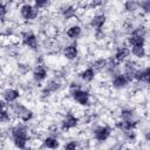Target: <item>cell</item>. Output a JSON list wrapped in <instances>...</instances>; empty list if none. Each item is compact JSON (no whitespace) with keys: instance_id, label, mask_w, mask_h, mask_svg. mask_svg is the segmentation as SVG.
I'll use <instances>...</instances> for the list:
<instances>
[{"instance_id":"obj_14","label":"cell","mask_w":150,"mask_h":150,"mask_svg":"<svg viewBox=\"0 0 150 150\" xmlns=\"http://www.w3.org/2000/svg\"><path fill=\"white\" fill-rule=\"evenodd\" d=\"M47 75H48V70L43 64H38L33 70V80L38 83L43 82L47 79Z\"/></svg>"},{"instance_id":"obj_21","label":"cell","mask_w":150,"mask_h":150,"mask_svg":"<svg viewBox=\"0 0 150 150\" xmlns=\"http://www.w3.org/2000/svg\"><path fill=\"white\" fill-rule=\"evenodd\" d=\"M135 115H136V112L132 108H124L120 112V117L122 121H134Z\"/></svg>"},{"instance_id":"obj_9","label":"cell","mask_w":150,"mask_h":150,"mask_svg":"<svg viewBox=\"0 0 150 150\" xmlns=\"http://www.w3.org/2000/svg\"><path fill=\"white\" fill-rule=\"evenodd\" d=\"M105 22H107V15H105L104 13H97V14H95V15L90 19L89 25H90V27L96 32V30L103 29Z\"/></svg>"},{"instance_id":"obj_10","label":"cell","mask_w":150,"mask_h":150,"mask_svg":"<svg viewBox=\"0 0 150 150\" xmlns=\"http://www.w3.org/2000/svg\"><path fill=\"white\" fill-rule=\"evenodd\" d=\"M130 56V49L127 47V46H122V47H118L114 54V57L112 60L120 66L121 63H123L124 61H127Z\"/></svg>"},{"instance_id":"obj_27","label":"cell","mask_w":150,"mask_h":150,"mask_svg":"<svg viewBox=\"0 0 150 150\" xmlns=\"http://www.w3.org/2000/svg\"><path fill=\"white\" fill-rule=\"evenodd\" d=\"M77 149H79V143L76 141H69L62 148V150H77Z\"/></svg>"},{"instance_id":"obj_7","label":"cell","mask_w":150,"mask_h":150,"mask_svg":"<svg viewBox=\"0 0 150 150\" xmlns=\"http://www.w3.org/2000/svg\"><path fill=\"white\" fill-rule=\"evenodd\" d=\"M112 129L109 125H98L94 129L93 136L97 142H105L111 136Z\"/></svg>"},{"instance_id":"obj_6","label":"cell","mask_w":150,"mask_h":150,"mask_svg":"<svg viewBox=\"0 0 150 150\" xmlns=\"http://www.w3.org/2000/svg\"><path fill=\"white\" fill-rule=\"evenodd\" d=\"M21 40H22V43L28 47L29 49H33V50H36L39 48V40H38V36L33 33V32H29V30H26V32H22L21 33Z\"/></svg>"},{"instance_id":"obj_11","label":"cell","mask_w":150,"mask_h":150,"mask_svg":"<svg viewBox=\"0 0 150 150\" xmlns=\"http://www.w3.org/2000/svg\"><path fill=\"white\" fill-rule=\"evenodd\" d=\"M149 77H150V68L149 67H144V68H139L136 69V71L134 73L132 80L141 82V83H149Z\"/></svg>"},{"instance_id":"obj_24","label":"cell","mask_w":150,"mask_h":150,"mask_svg":"<svg viewBox=\"0 0 150 150\" xmlns=\"http://www.w3.org/2000/svg\"><path fill=\"white\" fill-rule=\"evenodd\" d=\"M90 67H91L96 73H97V71L105 70V68H107V60H105V59H96V60L91 63Z\"/></svg>"},{"instance_id":"obj_13","label":"cell","mask_w":150,"mask_h":150,"mask_svg":"<svg viewBox=\"0 0 150 150\" xmlns=\"http://www.w3.org/2000/svg\"><path fill=\"white\" fill-rule=\"evenodd\" d=\"M20 97V91L15 88H7L2 91V98L6 103H14Z\"/></svg>"},{"instance_id":"obj_25","label":"cell","mask_w":150,"mask_h":150,"mask_svg":"<svg viewBox=\"0 0 150 150\" xmlns=\"http://www.w3.org/2000/svg\"><path fill=\"white\" fill-rule=\"evenodd\" d=\"M33 5H34V7H35L36 9L41 11V9H45V8H47V7L50 5V2H49L48 0H35Z\"/></svg>"},{"instance_id":"obj_15","label":"cell","mask_w":150,"mask_h":150,"mask_svg":"<svg viewBox=\"0 0 150 150\" xmlns=\"http://www.w3.org/2000/svg\"><path fill=\"white\" fill-rule=\"evenodd\" d=\"M76 7L71 6V5H63L60 7V14L63 19L68 20V19H73L75 15H76Z\"/></svg>"},{"instance_id":"obj_1","label":"cell","mask_w":150,"mask_h":150,"mask_svg":"<svg viewBox=\"0 0 150 150\" xmlns=\"http://www.w3.org/2000/svg\"><path fill=\"white\" fill-rule=\"evenodd\" d=\"M11 136L13 144L19 150H26L29 142V134L26 125L18 123L11 128Z\"/></svg>"},{"instance_id":"obj_8","label":"cell","mask_w":150,"mask_h":150,"mask_svg":"<svg viewBox=\"0 0 150 150\" xmlns=\"http://www.w3.org/2000/svg\"><path fill=\"white\" fill-rule=\"evenodd\" d=\"M79 124V117L74 115L73 112H68L64 115V117L61 121V129L63 131H69L74 128H76Z\"/></svg>"},{"instance_id":"obj_23","label":"cell","mask_w":150,"mask_h":150,"mask_svg":"<svg viewBox=\"0 0 150 150\" xmlns=\"http://www.w3.org/2000/svg\"><path fill=\"white\" fill-rule=\"evenodd\" d=\"M123 7L128 13H135L136 11L139 9V1H134V0L125 1L123 4Z\"/></svg>"},{"instance_id":"obj_30","label":"cell","mask_w":150,"mask_h":150,"mask_svg":"<svg viewBox=\"0 0 150 150\" xmlns=\"http://www.w3.org/2000/svg\"><path fill=\"white\" fill-rule=\"evenodd\" d=\"M6 109V102L4 100H0V110Z\"/></svg>"},{"instance_id":"obj_4","label":"cell","mask_w":150,"mask_h":150,"mask_svg":"<svg viewBox=\"0 0 150 150\" xmlns=\"http://www.w3.org/2000/svg\"><path fill=\"white\" fill-rule=\"evenodd\" d=\"M19 12H20V16L25 21H33L40 14V11L36 9L33 4H28V2L22 4L20 6V8H19Z\"/></svg>"},{"instance_id":"obj_16","label":"cell","mask_w":150,"mask_h":150,"mask_svg":"<svg viewBox=\"0 0 150 150\" xmlns=\"http://www.w3.org/2000/svg\"><path fill=\"white\" fill-rule=\"evenodd\" d=\"M81 34H82V27H81L80 25H71V26H69V27L67 28V30H66V35H67V38L70 39V40H76V39H79V38L81 36Z\"/></svg>"},{"instance_id":"obj_12","label":"cell","mask_w":150,"mask_h":150,"mask_svg":"<svg viewBox=\"0 0 150 150\" xmlns=\"http://www.w3.org/2000/svg\"><path fill=\"white\" fill-rule=\"evenodd\" d=\"M62 54H63V56H64L67 60H69V61L75 60V59L79 56L77 43H76V42H73V43H70V45H67V46L63 48Z\"/></svg>"},{"instance_id":"obj_17","label":"cell","mask_w":150,"mask_h":150,"mask_svg":"<svg viewBox=\"0 0 150 150\" xmlns=\"http://www.w3.org/2000/svg\"><path fill=\"white\" fill-rule=\"evenodd\" d=\"M42 146L49 150H55L60 146V141L57 137L54 136H47L42 139Z\"/></svg>"},{"instance_id":"obj_5","label":"cell","mask_w":150,"mask_h":150,"mask_svg":"<svg viewBox=\"0 0 150 150\" xmlns=\"http://www.w3.org/2000/svg\"><path fill=\"white\" fill-rule=\"evenodd\" d=\"M131 81H132V80H131L130 77H128L125 74H123L122 71H118V73H116V74L112 75L110 84H111V87L115 88V89H123V88H125Z\"/></svg>"},{"instance_id":"obj_20","label":"cell","mask_w":150,"mask_h":150,"mask_svg":"<svg viewBox=\"0 0 150 150\" xmlns=\"http://www.w3.org/2000/svg\"><path fill=\"white\" fill-rule=\"evenodd\" d=\"M60 88H61V83H60L59 81H56V80H50V81H48V83H46L45 89H43V94L49 95L50 93L57 91Z\"/></svg>"},{"instance_id":"obj_18","label":"cell","mask_w":150,"mask_h":150,"mask_svg":"<svg viewBox=\"0 0 150 150\" xmlns=\"http://www.w3.org/2000/svg\"><path fill=\"white\" fill-rule=\"evenodd\" d=\"M137 125V120H134V121H122L120 120L117 123H116V127L122 130L123 132H128V131H132Z\"/></svg>"},{"instance_id":"obj_19","label":"cell","mask_w":150,"mask_h":150,"mask_svg":"<svg viewBox=\"0 0 150 150\" xmlns=\"http://www.w3.org/2000/svg\"><path fill=\"white\" fill-rule=\"evenodd\" d=\"M95 76H96V71L91 67H88V68H86L79 73V77L83 82H91L95 79Z\"/></svg>"},{"instance_id":"obj_22","label":"cell","mask_w":150,"mask_h":150,"mask_svg":"<svg viewBox=\"0 0 150 150\" xmlns=\"http://www.w3.org/2000/svg\"><path fill=\"white\" fill-rule=\"evenodd\" d=\"M129 49H130V54H132L137 59H143L146 55V50H145L144 46H136V47H131Z\"/></svg>"},{"instance_id":"obj_28","label":"cell","mask_w":150,"mask_h":150,"mask_svg":"<svg viewBox=\"0 0 150 150\" xmlns=\"http://www.w3.org/2000/svg\"><path fill=\"white\" fill-rule=\"evenodd\" d=\"M7 13H8V8L6 6L5 2H0V21H4L7 16Z\"/></svg>"},{"instance_id":"obj_26","label":"cell","mask_w":150,"mask_h":150,"mask_svg":"<svg viewBox=\"0 0 150 150\" xmlns=\"http://www.w3.org/2000/svg\"><path fill=\"white\" fill-rule=\"evenodd\" d=\"M11 112L6 109H2L0 110V123H6V122H9L11 121Z\"/></svg>"},{"instance_id":"obj_3","label":"cell","mask_w":150,"mask_h":150,"mask_svg":"<svg viewBox=\"0 0 150 150\" xmlns=\"http://www.w3.org/2000/svg\"><path fill=\"white\" fill-rule=\"evenodd\" d=\"M9 108H11V115H13L14 117H16L18 120H20L25 123L29 122L34 116L33 111L28 107L23 105L22 103H18V102L11 103Z\"/></svg>"},{"instance_id":"obj_29","label":"cell","mask_w":150,"mask_h":150,"mask_svg":"<svg viewBox=\"0 0 150 150\" xmlns=\"http://www.w3.org/2000/svg\"><path fill=\"white\" fill-rule=\"evenodd\" d=\"M139 9H142L145 14H148L150 12V1L149 0L139 1Z\"/></svg>"},{"instance_id":"obj_2","label":"cell","mask_w":150,"mask_h":150,"mask_svg":"<svg viewBox=\"0 0 150 150\" xmlns=\"http://www.w3.org/2000/svg\"><path fill=\"white\" fill-rule=\"evenodd\" d=\"M69 94H70L71 98L79 105H82V107H89L90 105V94L87 90L82 89L79 83L73 82L69 86Z\"/></svg>"}]
</instances>
